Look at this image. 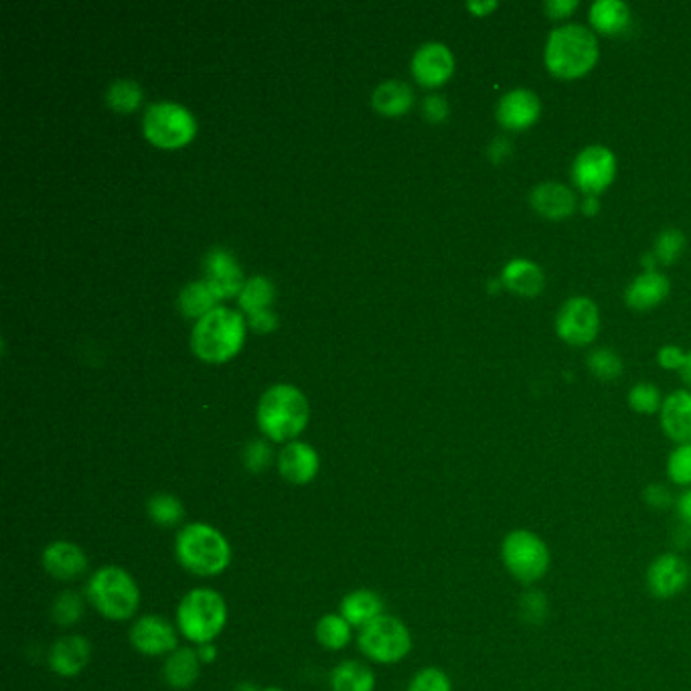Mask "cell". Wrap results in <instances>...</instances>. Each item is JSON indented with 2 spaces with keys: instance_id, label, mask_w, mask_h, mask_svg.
Segmentation results:
<instances>
[{
  "instance_id": "1",
  "label": "cell",
  "mask_w": 691,
  "mask_h": 691,
  "mask_svg": "<svg viewBox=\"0 0 691 691\" xmlns=\"http://www.w3.org/2000/svg\"><path fill=\"white\" fill-rule=\"evenodd\" d=\"M601 58L596 35L578 23L559 25L545 41L544 61L558 79H578L594 70Z\"/></svg>"
},
{
  "instance_id": "2",
  "label": "cell",
  "mask_w": 691,
  "mask_h": 691,
  "mask_svg": "<svg viewBox=\"0 0 691 691\" xmlns=\"http://www.w3.org/2000/svg\"><path fill=\"white\" fill-rule=\"evenodd\" d=\"M178 564L199 578H213L232 564V545L218 528L206 521L183 526L175 540Z\"/></svg>"
},
{
  "instance_id": "3",
  "label": "cell",
  "mask_w": 691,
  "mask_h": 691,
  "mask_svg": "<svg viewBox=\"0 0 691 691\" xmlns=\"http://www.w3.org/2000/svg\"><path fill=\"white\" fill-rule=\"evenodd\" d=\"M503 570L523 589H535L552 570V550L538 531L509 530L499 545Z\"/></svg>"
},
{
  "instance_id": "4",
  "label": "cell",
  "mask_w": 691,
  "mask_h": 691,
  "mask_svg": "<svg viewBox=\"0 0 691 691\" xmlns=\"http://www.w3.org/2000/svg\"><path fill=\"white\" fill-rule=\"evenodd\" d=\"M309 416L307 397L286 383L266 390L258 404V427L276 442H293L309 424Z\"/></svg>"
},
{
  "instance_id": "5",
  "label": "cell",
  "mask_w": 691,
  "mask_h": 691,
  "mask_svg": "<svg viewBox=\"0 0 691 691\" xmlns=\"http://www.w3.org/2000/svg\"><path fill=\"white\" fill-rule=\"evenodd\" d=\"M88 603L108 620H131L140 606V589L120 566H103L89 576L86 587Z\"/></svg>"
},
{
  "instance_id": "6",
  "label": "cell",
  "mask_w": 691,
  "mask_h": 691,
  "mask_svg": "<svg viewBox=\"0 0 691 691\" xmlns=\"http://www.w3.org/2000/svg\"><path fill=\"white\" fill-rule=\"evenodd\" d=\"M227 625V603L218 590L187 592L177 608V629L187 641L199 645L213 643Z\"/></svg>"
},
{
  "instance_id": "7",
  "label": "cell",
  "mask_w": 691,
  "mask_h": 691,
  "mask_svg": "<svg viewBox=\"0 0 691 691\" xmlns=\"http://www.w3.org/2000/svg\"><path fill=\"white\" fill-rule=\"evenodd\" d=\"M244 341V317L236 310L218 309L207 312L193 329V349L206 361H225L237 354Z\"/></svg>"
},
{
  "instance_id": "8",
  "label": "cell",
  "mask_w": 691,
  "mask_h": 691,
  "mask_svg": "<svg viewBox=\"0 0 691 691\" xmlns=\"http://www.w3.org/2000/svg\"><path fill=\"white\" fill-rule=\"evenodd\" d=\"M357 645L369 662L396 665L410 655L414 647L412 632L402 618L382 615L359 631Z\"/></svg>"
},
{
  "instance_id": "9",
  "label": "cell",
  "mask_w": 691,
  "mask_h": 691,
  "mask_svg": "<svg viewBox=\"0 0 691 691\" xmlns=\"http://www.w3.org/2000/svg\"><path fill=\"white\" fill-rule=\"evenodd\" d=\"M148 140L157 147L177 148L189 143L197 131L192 112L177 102L150 103L143 119Z\"/></svg>"
},
{
  "instance_id": "10",
  "label": "cell",
  "mask_w": 691,
  "mask_h": 691,
  "mask_svg": "<svg viewBox=\"0 0 691 691\" xmlns=\"http://www.w3.org/2000/svg\"><path fill=\"white\" fill-rule=\"evenodd\" d=\"M617 177V157L610 148L590 145L572 162V181L584 195L599 197Z\"/></svg>"
},
{
  "instance_id": "11",
  "label": "cell",
  "mask_w": 691,
  "mask_h": 691,
  "mask_svg": "<svg viewBox=\"0 0 691 691\" xmlns=\"http://www.w3.org/2000/svg\"><path fill=\"white\" fill-rule=\"evenodd\" d=\"M691 584V564L677 552H663L649 562L645 587L657 601H674Z\"/></svg>"
},
{
  "instance_id": "12",
  "label": "cell",
  "mask_w": 691,
  "mask_h": 691,
  "mask_svg": "<svg viewBox=\"0 0 691 691\" xmlns=\"http://www.w3.org/2000/svg\"><path fill=\"white\" fill-rule=\"evenodd\" d=\"M601 331V312L596 303L587 296H573L566 300L556 317V333L558 337L573 345L584 347L590 345Z\"/></svg>"
},
{
  "instance_id": "13",
  "label": "cell",
  "mask_w": 691,
  "mask_h": 691,
  "mask_svg": "<svg viewBox=\"0 0 691 691\" xmlns=\"http://www.w3.org/2000/svg\"><path fill=\"white\" fill-rule=\"evenodd\" d=\"M133 647L147 657L171 655L178 649V629L171 620L159 615H145L131 627Z\"/></svg>"
},
{
  "instance_id": "14",
  "label": "cell",
  "mask_w": 691,
  "mask_h": 691,
  "mask_svg": "<svg viewBox=\"0 0 691 691\" xmlns=\"http://www.w3.org/2000/svg\"><path fill=\"white\" fill-rule=\"evenodd\" d=\"M542 114V100L535 91L526 88L511 89L503 94L497 103V120L501 126L514 133L531 128Z\"/></svg>"
},
{
  "instance_id": "15",
  "label": "cell",
  "mask_w": 691,
  "mask_h": 691,
  "mask_svg": "<svg viewBox=\"0 0 691 691\" xmlns=\"http://www.w3.org/2000/svg\"><path fill=\"white\" fill-rule=\"evenodd\" d=\"M45 572L61 582H72L88 572L89 559L86 552L74 542H51L41 556Z\"/></svg>"
},
{
  "instance_id": "16",
  "label": "cell",
  "mask_w": 691,
  "mask_h": 691,
  "mask_svg": "<svg viewBox=\"0 0 691 691\" xmlns=\"http://www.w3.org/2000/svg\"><path fill=\"white\" fill-rule=\"evenodd\" d=\"M412 72L424 86H441L455 72V55L444 44L430 41L414 53Z\"/></svg>"
},
{
  "instance_id": "17",
  "label": "cell",
  "mask_w": 691,
  "mask_h": 691,
  "mask_svg": "<svg viewBox=\"0 0 691 691\" xmlns=\"http://www.w3.org/2000/svg\"><path fill=\"white\" fill-rule=\"evenodd\" d=\"M91 659V645L82 634L61 637L49 651V667L60 677L79 676Z\"/></svg>"
},
{
  "instance_id": "18",
  "label": "cell",
  "mask_w": 691,
  "mask_h": 691,
  "mask_svg": "<svg viewBox=\"0 0 691 691\" xmlns=\"http://www.w3.org/2000/svg\"><path fill=\"white\" fill-rule=\"evenodd\" d=\"M279 471L293 485H309L319 472V455L307 442H288L280 451Z\"/></svg>"
},
{
  "instance_id": "19",
  "label": "cell",
  "mask_w": 691,
  "mask_h": 691,
  "mask_svg": "<svg viewBox=\"0 0 691 691\" xmlns=\"http://www.w3.org/2000/svg\"><path fill=\"white\" fill-rule=\"evenodd\" d=\"M530 203L538 215H542L545 220L558 221L572 215L578 206V199L570 187L547 181V183H540L531 192Z\"/></svg>"
},
{
  "instance_id": "20",
  "label": "cell",
  "mask_w": 691,
  "mask_h": 691,
  "mask_svg": "<svg viewBox=\"0 0 691 691\" xmlns=\"http://www.w3.org/2000/svg\"><path fill=\"white\" fill-rule=\"evenodd\" d=\"M659 422L669 441L691 442V390H679L663 399Z\"/></svg>"
},
{
  "instance_id": "21",
  "label": "cell",
  "mask_w": 691,
  "mask_h": 691,
  "mask_svg": "<svg viewBox=\"0 0 691 691\" xmlns=\"http://www.w3.org/2000/svg\"><path fill=\"white\" fill-rule=\"evenodd\" d=\"M206 274L207 282L215 288L220 298L242 293V288L246 286L244 274L234 260V256L230 251L221 250V248H215L207 254Z\"/></svg>"
},
{
  "instance_id": "22",
  "label": "cell",
  "mask_w": 691,
  "mask_h": 691,
  "mask_svg": "<svg viewBox=\"0 0 691 691\" xmlns=\"http://www.w3.org/2000/svg\"><path fill=\"white\" fill-rule=\"evenodd\" d=\"M669 288H671V284L665 274L657 272V270H645L629 284V288L625 293V300L632 310L645 312V310L659 307L669 295Z\"/></svg>"
},
{
  "instance_id": "23",
  "label": "cell",
  "mask_w": 691,
  "mask_h": 691,
  "mask_svg": "<svg viewBox=\"0 0 691 691\" xmlns=\"http://www.w3.org/2000/svg\"><path fill=\"white\" fill-rule=\"evenodd\" d=\"M338 615L345 618L354 629H363L369 622L383 615V601L378 592L359 589L349 592L338 606Z\"/></svg>"
},
{
  "instance_id": "24",
  "label": "cell",
  "mask_w": 691,
  "mask_h": 691,
  "mask_svg": "<svg viewBox=\"0 0 691 691\" xmlns=\"http://www.w3.org/2000/svg\"><path fill=\"white\" fill-rule=\"evenodd\" d=\"M501 282L507 291L519 296H538L544 288V270L526 258H515L503 268Z\"/></svg>"
},
{
  "instance_id": "25",
  "label": "cell",
  "mask_w": 691,
  "mask_h": 691,
  "mask_svg": "<svg viewBox=\"0 0 691 691\" xmlns=\"http://www.w3.org/2000/svg\"><path fill=\"white\" fill-rule=\"evenodd\" d=\"M201 674V659L197 649L178 647L162 665V677L173 690L185 691L195 686Z\"/></svg>"
},
{
  "instance_id": "26",
  "label": "cell",
  "mask_w": 691,
  "mask_h": 691,
  "mask_svg": "<svg viewBox=\"0 0 691 691\" xmlns=\"http://www.w3.org/2000/svg\"><path fill=\"white\" fill-rule=\"evenodd\" d=\"M589 18L596 33L617 37L631 27V9L622 0H596L590 7Z\"/></svg>"
},
{
  "instance_id": "27",
  "label": "cell",
  "mask_w": 691,
  "mask_h": 691,
  "mask_svg": "<svg viewBox=\"0 0 691 691\" xmlns=\"http://www.w3.org/2000/svg\"><path fill=\"white\" fill-rule=\"evenodd\" d=\"M331 690L333 691H373L375 676L366 663L341 662L331 674Z\"/></svg>"
},
{
  "instance_id": "28",
  "label": "cell",
  "mask_w": 691,
  "mask_h": 691,
  "mask_svg": "<svg viewBox=\"0 0 691 691\" xmlns=\"http://www.w3.org/2000/svg\"><path fill=\"white\" fill-rule=\"evenodd\" d=\"M414 102L412 88L399 79L380 84L373 91V106L387 116L404 114Z\"/></svg>"
},
{
  "instance_id": "29",
  "label": "cell",
  "mask_w": 691,
  "mask_h": 691,
  "mask_svg": "<svg viewBox=\"0 0 691 691\" xmlns=\"http://www.w3.org/2000/svg\"><path fill=\"white\" fill-rule=\"evenodd\" d=\"M218 300L220 295L215 293V288L203 280V282H192L189 286L183 288V293L178 296V307L187 317H206L207 312L218 309L215 307Z\"/></svg>"
},
{
  "instance_id": "30",
  "label": "cell",
  "mask_w": 691,
  "mask_h": 691,
  "mask_svg": "<svg viewBox=\"0 0 691 691\" xmlns=\"http://www.w3.org/2000/svg\"><path fill=\"white\" fill-rule=\"evenodd\" d=\"M317 641L329 651H341L351 643L354 627L341 615H324L317 622Z\"/></svg>"
},
{
  "instance_id": "31",
  "label": "cell",
  "mask_w": 691,
  "mask_h": 691,
  "mask_svg": "<svg viewBox=\"0 0 691 691\" xmlns=\"http://www.w3.org/2000/svg\"><path fill=\"white\" fill-rule=\"evenodd\" d=\"M147 514L161 528H177L185 519V505L171 493H157L148 499Z\"/></svg>"
},
{
  "instance_id": "32",
  "label": "cell",
  "mask_w": 691,
  "mask_h": 691,
  "mask_svg": "<svg viewBox=\"0 0 691 691\" xmlns=\"http://www.w3.org/2000/svg\"><path fill=\"white\" fill-rule=\"evenodd\" d=\"M665 474L669 485L681 491L691 489V442L676 444V448L667 456Z\"/></svg>"
},
{
  "instance_id": "33",
  "label": "cell",
  "mask_w": 691,
  "mask_h": 691,
  "mask_svg": "<svg viewBox=\"0 0 691 691\" xmlns=\"http://www.w3.org/2000/svg\"><path fill=\"white\" fill-rule=\"evenodd\" d=\"M272 298H274L272 282L266 280L264 276H256V279L248 280L246 286L242 288L239 305L248 314H254V312L268 309Z\"/></svg>"
},
{
  "instance_id": "34",
  "label": "cell",
  "mask_w": 691,
  "mask_h": 691,
  "mask_svg": "<svg viewBox=\"0 0 691 691\" xmlns=\"http://www.w3.org/2000/svg\"><path fill=\"white\" fill-rule=\"evenodd\" d=\"M51 617L60 627H74L84 617V599L74 590H63L53 601Z\"/></svg>"
},
{
  "instance_id": "35",
  "label": "cell",
  "mask_w": 691,
  "mask_h": 691,
  "mask_svg": "<svg viewBox=\"0 0 691 691\" xmlns=\"http://www.w3.org/2000/svg\"><path fill=\"white\" fill-rule=\"evenodd\" d=\"M143 98V89L133 79H116L106 91V102L119 112H131Z\"/></svg>"
},
{
  "instance_id": "36",
  "label": "cell",
  "mask_w": 691,
  "mask_h": 691,
  "mask_svg": "<svg viewBox=\"0 0 691 691\" xmlns=\"http://www.w3.org/2000/svg\"><path fill=\"white\" fill-rule=\"evenodd\" d=\"M517 608H519V615L523 618V622L538 627V625H544L545 618H547L550 601L538 587L535 589H526L523 594H521V599H519Z\"/></svg>"
},
{
  "instance_id": "37",
  "label": "cell",
  "mask_w": 691,
  "mask_h": 691,
  "mask_svg": "<svg viewBox=\"0 0 691 691\" xmlns=\"http://www.w3.org/2000/svg\"><path fill=\"white\" fill-rule=\"evenodd\" d=\"M629 406L632 412L643 414V416L662 412L663 397L659 387L647 382L632 385L629 392Z\"/></svg>"
},
{
  "instance_id": "38",
  "label": "cell",
  "mask_w": 691,
  "mask_h": 691,
  "mask_svg": "<svg viewBox=\"0 0 691 691\" xmlns=\"http://www.w3.org/2000/svg\"><path fill=\"white\" fill-rule=\"evenodd\" d=\"M683 250H686V236L676 227H667L655 239L653 256L659 264H676Z\"/></svg>"
},
{
  "instance_id": "39",
  "label": "cell",
  "mask_w": 691,
  "mask_h": 691,
  "mask_svg": "<svg viewBox=\"0 0 691 691\" xmlns=\"http://www.w3.org/2000/svg\"><path fill=\"white\" fill-rule=\"evenodd\" d=\"M587 366H589L590 373H592L594 378L604 380V382L617 380L618 375H620V371H622V361H620V357H618V354H615L613 349H596V351H592V354L589 355Z\"/></svg>"
},
{
  "instance_id": "40",
  "label": "cell",
  "mask_w": 691,
  "mask_h": 691,
  "mask_svg": "<svg viewBox=\"0 0 691 691\" xmlns=\"http://www.w3.org/2000/svg\"><path fill=\"white\" fill-rule=\"evenodd\" d=\"M408 691H453V679L441 667H424L412 677Z\"/></svg>"
},
{
  "instance_id": "41",
  "label": "cell",
  "mask_w": 691,
  "mask_h": 691,
  "mask_svg": "<svg viewBox=\"0 0 691 691\" xmlns=\"http://www.w3.org/2000/svg\"><path fill=\"white\" fill-rule=\"evenodd\" d=\"M643 501L653 511H669V509H676L677 495L671 485L651 483L643 489Z\"/></svg>"
},
{
  "instance_id": "42",
  "label": "cell",
  "mask_w": 691,
  "mask_h": 691,
  "mask_svg": "<svg viewBox=\"0 0 691 691\" xmlns=\"http://www.w3.org/2000/svg\"><path fill=\"white\" fill-rule=\"evenodd\" d=\"M270 460H272V451H270V446L266 442H250L246 446V451H244V465L248 467V471H266L270 467Z\"/></svg>"
},
{
  "instance_id": "43",
  "label": "cell",
  "mask_w": 691,
  "mask_h": 691,
  "mask_svg": "<svg viewBox=\"0 0 691 691\" xmlns=\"http://www.w3.org/2000/svg\"><path fill=\"white\" fill-rule=\"evenodd\" d=\"M686 359H688V354H683L676 345H665L657 354V361L663 369H679L681 371V368L686 366Z\"/></svg>"
},
{
  "instance_id": "44",
  "label": "cell",
  "mask_w": 691,
  "mask_h": 691,
  "mask_svg": "<svg viewBox=\"0 0 691 691\" xmlns=\"http://www.w3.org/2000/svg\"><path fill=\"white\" fill-rule=\"evenodd\" d=\"M545 13L550 18H568L578 9V0H547L544 4Z\"/></svg>"
},
{
  "instance_id": "45",
  "label": "cell",
  "mask_w": 691,
  "mask_h": 691,
  "mask_svg": "<svg viewBox=\"0 0 691 691\" xmlns=\"http://www.w3.org/2000/svg\"><path fill=\"white\" fill-rule=\"evenodd\" d=\"M424 114L432 122H441L448 116V103L442 96H428L424 100Z\"/></svg>"
},
{
  "instance_id": "46",
  "label": "cell",
  "mask_w": 691,
  "mask_h": 691,
  "mask_svg": "<svg viewBox=\"0 0 691 691\" xmlns=\"http://www.w3.org/2000/svg\"><path fill=\"white\" fill-rule=\"evenodd\" d=\"M676 514L683 528L691 531V489H686L677 495Z\"/></svg>"
},
{
  "instance_id": "47",
  "label": "cell",
  "mask_w": 691,
  "mask_h": 691,
  "mask_svg": "<svg viewBox=\"0 0 691 691\" xmlns=\"http://www.w3.org/2000/svg\"><path fill=\"white\" fill-rule=\"evenodd\" d=\"M276 323H279L276 317L268 309L250 314V324H254V329H258V331H270L276 326Z\"/></svg>"
},
{
  "instance_id": "48",
  "label": "cell",
  "mask_w": 691,
  "mask_h": 691,
  "mask_svg": "<svg viewBox=\"0 0 691 691\" xmlns=\"http://www.w3.org/2000/svg\"><path fill=\"white\" fill-rule=\"evenodd\" d=\"M469 7V11H472L477 16H485L491 13V11H495L497 9V2L495 0H472L467 4Z\"/></svg>"
},
{
  "instance_id": "49",
  "label": "cell",
  "mask_w": 691,
  "mask_h": 691,
  "mask_svg": "<svg viewBox=\"0 0 691 691\" xmlns=\"http://www.w3.org/2000/svg\"><path fill=\"white\" fill-rule=\"evenodd\" d=\"M509 152H511L509 143H507V140H503V138L495 140V143L491 145V157H493V161L495 162H499L501 159H505Z\"/></svg>"
},
{
  "instance_id": "50",
  "label": "cell",
  "mask_w": 691,
  "mask_h": 691,
  "mask_svg": "<svg viewBox=\"0 0 691 691\" xmlns=\"http://www.w3.org/2000/svg\"><path fill=\"white\" fill-rule=\"evenodd\" d=\"M580 209L584 211V215H596V213L601 211V201H599V197H594V195H587V197L582 199V203H580Z\"/></svg>"
},
{
  "instance_id": "51",
  "label": "cell",
  "mask_w": 691,
  "mask_h": 691,
  "mask_svg": "<svg viewBox=\"0 0 691 691\" xmlns=\"http://www.w3.org/2000/svg\"><path fill=\"white\" fill-rule=\"evenodd\" d=\"M197 655H199L201 663H213L215 657H218V649H215L213 643H206V645L197 647Z\"/></svg>"
},
{
  "instance_id": "52",
  "label": "cell",
  "mask_w": 691,
  "mask_h": 691,
  "mask_svg": "<svg viewBox=\"0 0 691 691\" xmlns=\"http://www.w3.org/2000/svg\"><path fill=\"white\" fill-rule=\"evenodd\" d=\"M681 380L686 382V385H688V387H691V354H688L686 366L681 368Z\"/></svg>"
},
{
  "instance_id": "53",
  "label": "cell",
  "mask_w": 691,
  "mask_h": 691,
  "mask_svg": "<svg viewBox=\"0 0 691 691\" xmlns=\"http://www.w3.org/2000/svg\"><path fill=\"white\" fill-rule=\"evenodd\" d=\"M237 691H258V690H256L254 686H250V683H244V686H239V688H237Z\"/></svg>"
},
{
  "instance_id": "54",
  "label": "cell",
  "mask_w": 691,
  "mask_h": 691,
  "mask_svg": "<svg viewBox=\"0 0 691 691\" xmlns=\"http://www.w3.org/2000/svg\"><path fill=\"white\" fill-rule=\"evenodd\" d=\"M262 691H284V690H280V688H266V690Z\"/></svg>"
}]
</instances>
